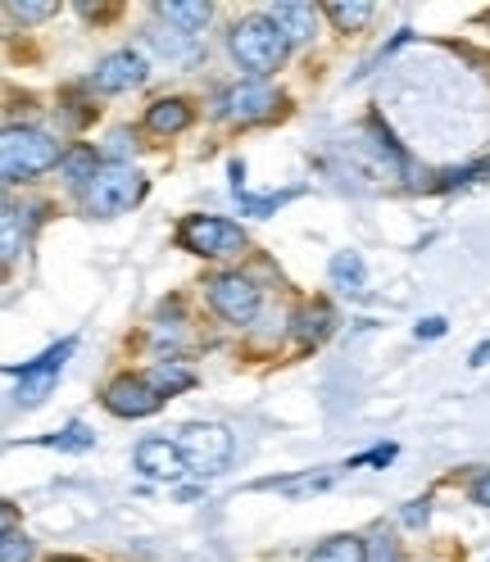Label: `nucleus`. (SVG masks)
I'll return each mask as SVG.
<instances>
[{"label": "nucleus", "mask_w": 490, "mask_h": 562, "mask_svg": "<svg viewBox=\"0 0 490 562\" xmlns=\"http://www.w3.org/2000/svg\"><path fill=\"white\" fill-rule=\"evenodd\" d=\"M146 42L168 59V64H196L200 59V46H196V37H187V32H164V27H146Z\"/></svg>", "instance_id": "obj_13"}, {"label": "nucleus", "mask_w": 490, "mask_h": 562, "mask_svg": "<svg viewBox=\"0 0 490 562\" xmlns=\"http://www.w3.org/2000/svg\"><path fill=\"white\" fill-rule=\"evenodd\" d=\"M272 110H277V91H272L268 82H255V78L219 95V114H223L227 123H241V127L268 119Z\"/></svg>", "instance_id": "obj_9"}, {"label": "nucleus", "mask_w": 490, "mask_h": 562, "mask_svg": "<svg viewBox=\"0 0 490 562\" xmlns=\"http://www.w3.org/2000/svg\"><path fill=\"white\" fill-rule=\"evenodd\" d=\"M151 381L159 385V391L172 395V391H187V385L196 381V372H191V368H178V363H159V368L151 372Z\"/></svg>", "instance_id": "obj_20"}, {"label": "nucleus", "mask_w": 490, "mask_h": 562, "mask_svg": "<svg viewBox=\"0 0 490 562\" xmlns=\"http://www.w3.org/2000/svg\"><path fill=\"white\" fill-rule=\"evenodd\" d=\"M178 449H182L187 468L214 476V472H223L232 463V431L219 427V422H196V427H187L178 436Z\"/></svg>", "instance_id": "obj_5"}, {"label": "nucleus", "mask_w": 490, "mask_h": 562, "mask_svg": "<svg viewBox=\"0 0 490 562\" xmlns=\"http://www.w3.org/2000/svg\"><path fill=\"white\" fill-rule=\"evenodd\" d=\"M55 164H64V155H59V140H51L46 132L5 127V136H0V172H5V182H27Z\"/></svg>", "instance_id": "obj_1"}, {"label": "nucleus", "mask_w": 490, "mask_h": 562, "mask_svg": "<svg viewBox=\"0 0 490 562\" xmlns=\"http://www.w3.org/2000/svg\"><path fill=\"white\" fill-rule=\"evenodd\" d=\"M209 286V304H214L227 323H250L255 313H259V286L250 277H241V272H223L214 281H204Z\"/></svg>", "instance_id": "obj_7"}, {"label": "nucleus", "mask_w": 490, "mask_h": 562, "mask_svg": "<svg viewBox=\"0 0 490 562\" xmlns=\"http://www.w3.org/2000/svg\"><path fill=\"white\" fill-rule=\"evenodd\" d=\"M309 562H368V544L355 536H336L309 553Z\"/></svg>", "instance_id": "obj_18"}, {"label": "nucleus", "mask_w": 490, "mask_h": 562, "mask_svg": "<svg viewBox=\"0 0 490 562\" xmlns=\"http://www.w3.org/2000/svg\"><path fill=\"white\" fill-rule=\"evenodd\" d=\"M327 272H332V286L345 291V295H364L368 291V272H364V259L355 250H341Z\"/></svg>", "instance_id": "obj_16"}, {"label": "nucleus", "mask_w": 490, "mask_h": 562, "mask_svg": "<svg viewBox=\"0 0 490 562\" xmlns=\"http://www.w3.org/2000/svg\"><path fill=\"white\" fill-rule=\"evenodd\" d=\"M146 191V178L132 172L127 164H100V172L82 187V204L87 214H100V218H114L123 209H132Z\"/></svg>", "instance_id": "obj_3"}, {"label": "nucleus", "mask_w": 490, "mask_h": 562, "mask_svg": "<svg viewBox=\"0 0 490 562\" xmlns=\"http://www.w3.org/2000/svg\"><path fill=\"white\" fill-rule=\"evenodd\" d=\"M91 440H96V436L82 427V422H68V427H64L59 436H46L42 445H51V449H87Z\"/></svg>", "instance_id": "obj_23"}, {"label": "nucleus", "mask_w": 490, "mask_h": 562, "mask_svg": "<svg viewBox=\"0 0 490 562\" xmlns=\"http://www.w3.org/2000/svg\"><path fill=\"white\" fill-rule=\"evenodd\" d=\"M104 408L119 417H151L164 408V391L151 376H119L104 385Z\"/></svg>", "instance_id": "obj_8"}, {"label": "nucleus", "mask_w": 490, "mask_h": 562, "mask_svg": "<svg viewBox=\"0 0 490 562\" xmlns=\"http://www.w3.org/2000/svg\"><path fill=\"white\" fill-rule=\"evenodd\" d=\"M490 363V345H481V349H472V368H486Z\"/></svg>", "instance_id": "obj_31"}, {"label": "nucleus", "mask_w": 490, "mask_h": 562, "mask_svg": "<svg viewBox=\"0 0 490 562\" xmlns=\"http://www.w3.org/2000/svg\"><path fill=\"white\" fill-rule=\"evenodd\" d=\"M146 123H151V132H159V136H178V132L191 127V104H187V100H155L151 114H146Z\"/></svg>", "instance_id": "obj_15"}, {"label": "nucleus", "mask_w": 490, "mask_h": 562, "mask_svg": "<svg viewBox=\"0 0 490 562\" xmlns=\"http://www.w3.org/2000/svg\"><path fill=\"white\" fill-rule=\"evenodd\" d=\"M472 504H481V508H490V468L472 481Z\"/></svg>", "instance_id": "obj_28"}, {"label": "nucleus", "mask_w": 490, "mask_h": 562, "mask_svg": "<svg viewBox=\"0 0 490 562\" xmlns=\"http://www.w3.org/2000/svg\"><path fill=\"white\" fill-rule=\"evenodd\" d=\"M268 19H272V27L282 32L287 42H309L313 37V23H319V10L300 5V0H282V5L268 10Z\"/></svg>", "instance_id": "obj_12"}, {"label": "nucleus", "mask_w": 490, "mask_h": 562, "mask_svg": "<svg viewBox=\"0 0 490 562\" xmlns=\"http://www.w3.org/2000/svg\"><path fill=\"white\" fill-rule=\"evenodd\" d=\"M19 259V209H5V263Z\"/></svg>", "instance_id": "obj_26"}, {"label": "nucleus", "mask_w": 490, "mask_h": 562, "mask_svg": "<svg viewBox=\"0 0 490 562\" xmlns=\"http://www.w3.org/2000/svg\"><path fill=\"white\" fill-rule=\"evenodd\" d=\"M287 46H291V42L272 27L268 14H264V19H245V23L232 27V55H236V64H241L255 82L268 78L272 68L287 59Z\"/></svg>", "instance_id": "obj_2"}, {"label": "nucleus", "mask_w": 490, "mask_h": 562, "mask_svg": "<svg viewBox=\"0 0 490 562\" xmlns=\"http://www.w3.org/2000/svg\"><path fill=\"white\" fill-rule=\"evenodd\" d=\"M404 521H409V526H423V521H427V499H413V504L404 508Z\"/></svg>", "instance_id": "obj_29"}, {"label": "nucleus", "mask_w": 490, "mask_h": 562, "mask_svg": "<svg viewBox=\"0 0 490 562\" xmlns=\"http://www.w3.org/2000/svg\"><path fill=\"white\" fill-rule=\"evenodd\" d=\"M59 168H64V178L74 182L78 191H82V187L96 178V172H100V164H96V150H74V155H64V164H59Z\"/></svg>", "instance_id": "obj_19"}, {"label": "nucleus", "mask_w": 490, "mask_h": 562, "mask_svg": "<svg viewBox=\"0 0 490 562\" xmlns=\"http://www.w3.org/2000/svg\"><path fill=\"white\" fill-rule=\"evenodd\" d=\"M327 19L341 27V32H355L372 19V5H327Z\"/></svg>", "instance_id": "obj_22"}, {"label": "nucleus", "mask_w": 490, "mask_h": 562, "mask_svg": "<svg viewBox=\"0 0 490 562\" xmlns=\"http://www.w3.org/2000/svg\"><path fill=\"white\" fill-rule=\"evenodd\" d=\"M209 14H214V10H209L204 0H164V5H159V19H168L178 32H187V37H196V32L209 23Z\"/></svg>", "instance_id": "obj_14"}, {"label": "nucleus", "mask_w": 490, "mask_h": 562, "mask_svg": "<svg viewBox=\"0 0 490 562\" xmlns=\"http://www.w3.org/2000/svg\"><path fill=\"white\" fill-rule=\"evenodd\" d=\"M336 472H319V476H291V481H259V490H282V495H300V490H323L332 485Z\"/></svg>", "instance_id": "obj_21"}, {"label": "nucleus", "mask_w": 490, "mask_h": 562, "mask_svg": "<svg viewBox=\"0 0 490 562\" xmlns=\"http://www.w3.org/2000/svg\"><path fill=\"white\" fill-rule=\"evenodd\" d=\"M332 327H336V313H332L327 304H309V308H300V318H296V336H300V345H319V340H327Z\"/></svg>", "instance_id": "obj_17"}, {"label": "nucleus", "mask_w": 490, "mask_h": 562, "mask_svg": "<svg viewBox=\"0 0 490 562\" xmlns=\"http://www.w3.org/2000/svg\"><path fill=\"white\" fill-rule=\"evenodd\" d=\"M51 562H78V558H51Z\"/></svg>", "instance_id": "obj_32"}, {"label": "nucleus", "mask_w": 490, "mask_h": 562, "mask_svg": "<svg viewBox=\"0 0 490 562\" xmlns=\"http://www.w3.org/2000/svg\"><path fill=\"white\" fill-rule=\"evenodd\" d=\"M146 82V64L136 50H114V55H104L96 64V74H91V87L96 91H132V87H142Z\"/></svg>", "instance_id": "obj_10"}, {"label": "nucleus", "mask_w": 490, "mask_h": 562, "mask_svg": "<svg viewBox=\"0 0 490 562\" xmlns=\"http://www.w3.org/2000/svg\"><path fill=\"white\" fill-rule=\"evenodd\" d=\"M136 468L159 481H178L187 472V459H182L178 440H142L136 445Z\"/></svg>", "instance_id": "obj_11"}, {"label": "nucleus", "mask_w": 490, "mask_h": 562, "mask_svg": "<svg viewBox=\"0 0 490 562\" xmlns=\"http://www.w3.org/2000/svg\"><path fill=\"white\" fill-rule=\"evenodd\" d=\"M368 562H400V549H396V540H387V536H381V540H372V544H368Z\"/></svg>", "instance_id": "obj_27"}, {"label": "nucleus", "mask_w": 490, "mask_h": 562, "mask_svg": "<svg viewBox=\"0 0 490 562\" xmlns=\"http://www.w3.org/2000/svg\"><path fill=\"white\" fill-rule=\"evenodd\" d=\"M68 355H74V340H64L55 349H46V355L37 363H23V368H10V376H19V404H42L51 391H55V381L68 363Z\"/></svg>", "instance_id": "obj_6"}, {"label": "nucleus", "mask_w": 490, "mask_h": 562, "mask_svg": "<svg viewBox=\"0 0 490 562\" xmlns=\"http://www.w3.org/2000/svg\"><path fill=\"white\" fill-rule=\"evenodd\" d=\"M178 240H182V250L209 255V259H227V255L245 250V232L236 223H227V218H209V214H191L178 227Z\"/></svg>", "instance_id": "obj_4"}, {"label": "nucleus", "mask_w": 490, "mask_h": 562, "mask_svg": "<svg viewBox=\"0 0 490 562\" xmlns=\"http://www.w3.org/2000/svg\"><path fill=\"white\" fill-rule=\"evenodd\" d=\"M5 14H10V19H23V23H37V19H51L55 5H19V0H10Z\"/></svg>", "instance_id": "obj_25"}, {"label": "nucleus", "mask_w": 490, "mask_h": 562, "mask_svg": "<svg viewBox=\"0 0 490 562\" xmlns=\"http://www.w3.org/2000/svg\"><path fill=\"white\" fill-rule=\"evenodd\" d=\"M436 340V336H445V318H427V323H417V340Z\"/></svg>", "instance_id": "obj_30"}, {"label": "nucleus", "mask_w": 490, "mask_h": 562, "mask_svg": "<svg viewBox=\"0 0 490 562\" xmlns=\"http://www.w3.org/2000/svg\"><path fill=\"white\" fill-rule=\"evenodd\" d=\"M32 558V544H27V536H19V531H5V540H0V562H27Z\"/></svg>", "instance_id": "obj_24"}]
</instances>
